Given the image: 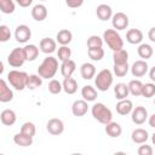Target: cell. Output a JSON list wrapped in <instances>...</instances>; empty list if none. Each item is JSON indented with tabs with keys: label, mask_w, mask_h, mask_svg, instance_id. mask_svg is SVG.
Masks as SVG:
<instances>
[{
	"label": "cell",
	"mask_w": 155,
	"mask_h": 155,
	"mask_svg": "<svg viewBox=\"0 0 155 155\" xmlns=\"http://www.w3.org/2000/svg\"><path fill=\"white\" fill-rule=\"evenodd\" d=\"M58 70V59L48 56L46 57L38 68V75L42 79H52Z\"/></svg>",
	"instance_id": "6da1fadb"
},
{
	"label": "cell",
	"mask_w": 155,
	"mask_h": 155,
	"mask_svg": "<svg viewBox=\"0 0 155 155\" xmlns=\"http://www.w3.org/2000/svg\"><path fill=\"white\" fill-rule=\"evenodd\" d=\"M28 74L25 71H21V70H10L7 73V81L8 84L17 91H22L24 88H27V81H28Z\"/></svg>",
	"instance_id": "7a4b0ae2"
},
{
	"label": "cell",
	"mask_w": 155,
	"mask_h": 155,
	"mask_svg": "<svg viewBox=\"0 0 155 155\" xmlns=\"http://www.w3.org/2000/svg\"><path fill=\"white\" fill-rule=\"evenodd\" d=\"M103 40L109 46V48L113 50V52L124 48V40L119 31L115 29H107L103 33Z\"/></svg>",
	"instance_id": "3957f363"
},
{
	"label": "cell",
	"mask_w": 155,
	"mask_h": 155,
	"mask_svg": "<svg viewBox=\"0 0 155 155\" xmlns=\"http://www.w3.org/2000/svg\"><path fill=\"white\" fill-rule=\"evenodd\" d=\"M91 113H92V116L97 121H99L101 124H103V125H108L109 122H111L113 113L103 103H96V104H93L92 108H91Z\"/></svg>",
	"instance_id": "277c9868"
},
{
	"label": "cell",
	"mask_w": 155,
	"mask_h": 155,
	"mask_svg": "<svg viewBox=\"0 0 155 155\" xmlns=\"http://www.w3.org/2000/svg\"><path fill=\"white\" fill-rule=\"evenodd\" d=\"M94 85L97 90L104 92L108 91L109 87L113 85V74L109 69H102L97 75L94 76Z\"/></svg>",
	"instance_id": "5b68a950"
},
{
	"label": "cell",
	"mask_w": 155,
	"mask_h": 155,
	"mask_svg": "<svg viewBox=\"0 0 155 155\" xmlns=\"http://www.w3.org/2000/svg\"><path fill=\"white\" fill-rule=\"evenodd\" d=\"M25 62V57H24V52L22 47H16L13 48L10 54L7 56V63L13 67V68H19L24 64Z\"/></svg>",
	"instance_id": "8992f818"
},
{
	"label": "cell",
	"mask_w": 155,
	"mask_h": 155,
	"mask_svg": "<svg viewBox=\"0 0 155 155\" xmlns=\"http://www.w3.org/2000/svg\"><path fill=\"white\" fill-rule=\"evenodd\" d=\"M111 24H113V29H115V30L126 29L128 27V17H127V15L124 13V12H116L115 15H113Z\"/></svg>",
	"instance_id": "52a82bcc"
},
{
	"label": "cell",
	"mask_w": 155,
	"mask_h": 155,
	"mask_svg": "<svg viewBox=\"0 0 155 155\" xmlns=\"http://www.w3.org/2000/svg\"><path fill=\"white\" fill-rule=\"evenodd\" d=\"M131 119H132V122L136 124V125H142L147 121L148 119V110L142 107V105H138L136 107L132 113H131Z\"/></svg>",
	"instance_id": "ba28073f"
},
{
	"label": "cell",
	"mask_w": 155,
	"mask_h": 155,
	"mask_svg": "<svg viewBox=\"0 0 155 155\" xmlns=\"http://www.w3.org/2000/svg\"><path fill=\"white\" fill-rule=\"evenodd\" d=\"M46 130L48 133L53 134V136H58L61 133H63L64 131V124L61 119H57V117H53V119H50L46 124Z\"/></svg>",
	"instance_id": "9c48e42d"
},
{
	"label": "cell",
	"mask_w": 155,
	"mask_h": 155,
	"mask_svg": "<svg viewBox=\"0 0 155 155\" xmlns=\"http://www.w3.org/2000/svg\"><path fill=\"white\" fill-rule=\"evenodd\" d=\"M15 38L21 44L27 42L31 38V30H30V28L28 25H25V24L17 25V28L15 30Z\"/></svg>",
	"instance_id": "30bf717a"
},
{
	"label": "cell",
	"mask_w": 155,
	"mask_h": 155,
	"mask_svg": "<svg viewBox=\"0 0 155 155\" xmlns=\"http://www.w3.org/2000/svg\"><path fill=\"white\" fill-rule=\"evenodd\" d=\"M148 69H149V67H148L147 61L138 59V61H136V62L132 64V67H131V73H132V75H133L134 78H142V76H144V75L148 73Z\"/></svg>",
	"instance_id": "8fae6325"
},
{
	"label": "cell",
	"mask_w": 155,
	"mask_h": 155,
	"mask_svg": "<svg viewBox=\"0 0 155 155\" xmlns=\"http://www.w3.org/2000/svg\"><path fill=\"white\" fill-rule=\"evenodd\" d=\"M13 99V92L12 90L8 87L7 82L1 79L0 80V102L1 103H7L11 102Z\"/></svg>",
	"instance_id": "7c38bea8"
},
{
	"label": "cell",
	"mask_w": 155,
	"mask_h": 155,
	"mask_svg": "<svg viewBox=\"0 0 155 155\" xmlns=\"http://www.w3.org/2000/svg\"><path fill=\"white\" fill-rule=\"evenodd\" d=\"M39 48L41 52L48 54V53H53L57 48V41H54L53 39L51 38H44L40 40V44H39Z\"/></svg>",
	"instance_id": "4fadbf2b"
},
{
	"label": "cell",
	"mask_w": 155,
	"mask_h": 155,
	"mask_svg": "<svg viewBox=\"0 0 155 155\" xmlns=\"http://www.w3.org/2000/svg\"><path fill=\"white\" fill-rule=\"evenodd\" d=\"M88 110L87 102L84 99H76L71 105V113L74 116H84Z\"/></svg>",
	"instance_id": "5bb4252c"
},
{
	"label": "cell",
	"mask_w": 155,
	"mask_h": 155,
	"mask_svg": "<svg viewBox=\"0 0 155 155\" xmlns=\"http://www.w3.org/2000/svg\"><path fill=\"white\" fill-rule=\"evenodd\" d=\"M149 138V133L144 128H136L131 133V139L136 144H144Z\"/></svg>",
	"instance_id": "9a60e30c"
},
{
	"label": "cell",
	"mask_w": 155,
	"mask_h": 155,
	"mask_svg": "<svg viewBox=\"0 0 155 155\" xmlns=\"http://www.w3.org/2000/svg\"><path fill=\"white\" fill-rule=\"evenodd\" d=\"M31 17L38 21V22H42L44 19H46L47 17V8L45 5L42 4H36L34 5V7L31 8Z\"/></svg>",
	"instance_id": "2e32d148"
},
{
	"label": "cell",
	"mask_w": 155,
	"mask_h": 155,
	"mask_svg": "<svg viewBox=\"0 0 155 155\" xmlns=\"http://www.w3.org/2000/svg\"><path fill=\"white\" fill-rule=\"evenodd\" d=\"M96 15L101 21H108L110 18H113V10L109 5L107 4H101L97 6L96 10Z\"/></svg>",
	"instance_id": "e0dca14e"
},
{
	"label": "cell",
	"mask_w": 155,
	"mask_h": 155,
	"mask_svg": "<svg viewBox=\"0 0 155 155\" xmlns=\"http://www.w3.org/2000/svg\"><path fill=\"white\" fill-rule=\"evenodd\" d=\"M126 40H127V42H130L132 45L140 44L142 40H143V33H142V30L136 29V28L127 30V33H126Z\"/></svg>",
	"instance_id": "ac0fdd59"
},
{
	"label": "cell",
	"mask_w": 155,
	"mask_h": 155,
	"mask_svg": "<svg viewBox=\"0 0 155 155\" xmlns=\"http://www.w3.org/2000/svg\"><path fill=\"white\" fill-rule=\"evenodd\" d=\"M0 120L5 126H12L16 122L17 116L12 109H4L0 114Z\"/></svg>",
	"instance_id": "d6986e66"
},
{
	"label": "cell",
	"mask_w": 155,
	"mask_h": 155,
	"mask_svg": "<svg viewBox=\"0 0 155 155\" xmlns=\"http://www.w3.org/2000/svg\"><path fill=\"white\" fill-rule=\"evenodd\" d=\"M71 39H73V34H71V31L68 30V29H62V30H59V31L57 33V35H56V41H57L61 46H68V45L70 44Z\"/></svg>",
	"instance_id": "ffe728a7"
},
{
	"label": "cell",
	"mask_w": 155,
	"mask_h": 155,
	"mask_svg": "<svg viewBox=\"0 0 155 155\" xmlns=\"http://www.w3.org/2000/svg\"><path fill=\"white\" fill-rule=\"evenodd\" d=\"M75 69H76V64L73 59H68L65 62H62V64H61V73L64 76V79L65 78H71Z\"/></svg>",
	"instance_id": "44dd1931"
},
{
	"label": "cell",
	"mask_w": 155,
	"mask_h": 155,
	"mask_svg": "<svg viewBox=\"0 0 155 155\" xmlns=\"http://www.w3.org/2000/svg\"><path fill=\"white\" fill-rule=\"evenodd\" d=\"M80 74L82 76V79L85 80H91L92 78L96 76V67L92 63H84L80 67Z\"/></svg>",
	"instance_id": "7402d4cb"
},
{
	"label": "cell",
	"mask_w": 155,
	"mask_h": 155,
	"mask_svg": "<svg viewBox=\"0 0 155 155\" xmlns=\"http://www.w3.org/2000/svg\"><path fill=\"white\" fill-rule=\"evenodd\" d=\"M81 96H82L84 101H86V102H93V101L97 99L98 93H97V90L94 87H92L91 85H85L81 88Z\"/></svg>",
	"instance_id": "603a6c76"
},
{
	"label": "cell",
	"mask_w": 155,
	"mask_h": 155,
	"mask_svg": "<svg viewBox=\"0 0 155 155\" xmlns=\"http://www.w3.org/2000/svg\"><path fill=\"white\" fill-rule=\"evenodd\" d=\"M132 110H133V104L127 98L122 99V101H119L116 103V111L120 115H127V114L132 113Z\"/></svg>",
	"instance_id": "cb8c5ba5"
},
{
	"label": "cell",
	"mask_w": 155,
	"mask_h": 155,
	"mask_svg": "<svg viewBox=\"0 0 155 155\" xmlns=\"http://www.w3.org/2000/svg\"><path fill=\"white\" fill-rule=\"evenodd\" d=\"M105 133L110 137V138H117L121 136L122 133V127L120 126V124L117 122H109L108 125H105Z\"/></svg>",
	"instance_id": "d4e9b609"
},
{
	"label": "cell",
	"mask_w": 155,
	"mask_h": 155,
	"mask_svg": "<svg viewBox=\"0 0 155 155\" xmlns=\"http://www.w3.org/2000/svg\"><path fill=\"white\" fill-rule=\"evenodd\" d=\"M23 52H24V57H25V61L28 62H33L38 58L39 56V47H36L35 45L33 44H29V45H25L23 47Z\"/></svg>",
	"instance_id": "484cf974"
},
{
	"label": "cell",
	"mask_w": 155,
	"mask_h": 155,
	"mask_svg": "<svg viewBox=\"0 0 155 155\" xmlns=\"http://www.w3.org/2000/svg\"><path fill=\"white\" fill-rule=\"evenodd\" d=\"M114 93H115V97L119 99V101H122V99H126L130 94V90H128V85L124 84V82H119L115 85L114 87Z\"/></svg>",
	"instance_id": "4316f807"
},
{
	"label": "cell",
	"mask_w": 155,
	"mask_h": 155,
	"mask_svg": "<svg viewBox=\"0 0 155 155\" xmlns=\"http://www.w3.org/2000/svg\"><path fill=\"white\" fill-rule=\"evenodd\" d=\"M13 142L19 147H30L33 144V137L19 132L13 136Z\"/></svg>",
	"instance_id": "83f0119b"
},
{
	"label": "cell",
	"mask_w": 155,
	"mask_h": 155,
	"mask_svg": "<svg viewBox=\"0 0 155 155\" xmlns=\"http://www.w3.org/2000/svg\"><path fill=\"white\" fill-rule=\"evenodd\" d=\"M62 85H63V91L68 94H74L78 91V82L73 78H65Z\"/></svg>",
	"instance_id": "f1b7e54d"
},
{
	"label": "cell",
	"mask_w": 155,
	"mask_h": 155,
	"mask_svg": "<svg viewBox=\"0 0 155 155\" xmlns=\"http://www.w3.org/2000/svg\"><path fill=\"white\" fill-rule=\"evenodd\" d=\"M137 53L143 61H147L153 56L154 50L149 44H140L138 46V48H137Z\"/></svg>",
	"instance_id": "f546056e"
},
{
	"label": "cell",
	"mask_w": 155,
	"mask_h": 155,
	"mask_svg": "<svg viewBox=\"0 0 155 155\" xmlns=\"http://www.w3.org/2000/svg\"><path fill=\"white\" fill-rule=\"evenodd\" d=\"M113 61H114V64H125V63H128V52L125 48L119 50V51H115L113 53Z\"/></svg>",
	"instance_id": "4dcf8cb0"
},
{
	"label": "cell",
	"mask_w": 155,
	"mask_h": 155,
	"mask_svg": "<svg viewBox=\"0 0 155 155\" xmlns=\"http://www.w3.org/2000/svg\"><path fill=\"white\" fill-rule=\"evenodd\" d=\"M143 85L140 80H131L128 82V90H130V93L132 96H142V90H143Z\"/></svg>",
	"instance_id": "1f68e13d"
},
{
	"label": "cell",
	"mask_w": 155,
	"mask_h": 155,
	"mask_svg": "<svg viewBox=\"0 0 155 155\" xmlns=\"http://www.w3.org/2000/svg\"><path fill=\"white\" fill-rule=\"evenodd\" d=\"M42 85V78L40 75L36 74H31L28 76V81H27V88L29 90H35L38 87H40Z\"/></svg>",
	"instance_id": "d6a6232c"
},
{
	"label": "cell",
	"mask_w": 155,
	"mask_h": 155,
	"mask_svg": "<svg viewBox=\"0 0 155 155\" xmlns=\"http://www.w3.org/2000/svg\"><path fill=\"white\" fill-rule=\"evenodd\" d=\"M103 46V38L98 35H91L87 39V48H102Z\"/></svg>",
	"instance_id": "836d02e7"
},
{
	"label": "cell",
	"mask_w": 155,
	"mask_h": 155,
	"mask_svg": "<svg viewBox=\"0 0 155 155\" xmlns=\"http://www.w3.org/2000/svg\"><path fill=\"white\" fill-rule=\"evenodd\" d=\"M70 56H71V50L68 46H61V47H58V51H57V58H58V61L65 62V61L70 59Z\"/></svg>",
	"instance_id": "e575fe53"
},
{
	"label": "cell",
	"mask_w": 155,
	"mask_h": 155,
	"mask_svg": "<svg viewBox=\"0 0 155 155\" xmlns=\"http://www.w3.org/2000/svg\"><path fill=\"white\" fill-rule=\"evenodd\" d=\"M15 2L12 0H0V10L2 13L10 15L15 11Z\"/></svg>",
	"instance_id": "d590c367"
},
{
	"label": "cell",
	"mask_w": 155,
	"mask_h": 155,
	"mask_svg": "<svg viewBox=\"0 0 155 155\" xmlns=\"http://www.w3.org/2000/svg\"><path fill=\"white\" fill-rule=\"evenodd\" d=\"M128 63H125V64H114L113 67V70H114V74L117 76V78H122L125 76L127 73H128Z\"/></svg>",
	"instance_id": "8d00e7d4"
},
{
	"label": "cell",
	"mask_w": 155,
	"mask_h": 155,
	"mask_svg": "<svg viewBox=\"0 0 155 155\" xmlns=\"http://www.w3.org/2000/svg\"><path fill=\"white\" fill-rule=\"evenodd\" d=\"M48 91H50V93H52V94H58V93H61L62 92V90H63V85L58 81V80H56V79H52L50 82H48Z\"/></svg>",
	"instance_id": "74e56055"
},
{
	"label": "cell",
	"mask_w": 155,
	"mask_h": 155,
	"mask_svg": "<svg viewBox=\"0 0 155 155\" xmlns=\"http://www.w3.org/2000/svg\"><path fill=\"white\" fill-rule=\"evenodd\" d=\"M21 132L27 134V136H30V137H34L35 136V132H36V128H35V125L33 122H24L21 127Z\"/></svg>",
	"instance_id": "f35d334b"
},
{
	"label": "cell",
	"mask_w": 155,
	"mask_h": 155,
	"mask_svg": "<svg viewBox=\"0 0 155 155\" xmlns=\"http://www.w3.org/2000/svg\"><path fill=\"white\" fill-rule=\"evenodd\" d=\"M87 53L92 61H101L104 57V50L103 48H88Z\"/></svg>",
	"instance_id": "ab89813d"
},
{
	"label": "cell",
	"mask_w": 155,
	"mask_h": 155,
	"mask_svg": "<svg viewBox=\"0 0 155 155\" xmlns=\"http://www.w3.org/2000/svg\"><path fill=\"white\" fill-rule=\"evenodd\" d=\"M142 96L145 98H150V97L155 96V84H153V82L144 84L143 90H142Z\"/></svg>",
	"instance_id": "60d3db41"
},
{
	"label": "cell",
	"mask_w": 155,
	"mask_h": 155,
	"mask_svg": "<svg viewBox=\"0 0 155 155\" xmlns=\"http://www.w3.org/2000/svg\"><path fill=\"white\" fill-rule=\"evenodd\" d=\"M11 38V30L7 25H0V41L1 42H6L7 40H10Z\"/></svg>",
	"instance_id": "b9f144b4"
},
{
	"label": "cell",
	"mask_w": 155,
	"mask_h": 155,
	"mask_svg": "<svg viewBox=\"0 0 155 155\" xmlns=\"http://www.w3.org/2000/svg\"><path fill=\"white\" fill-rule=\"evenodd\" d=\"M137 153H138V155H153V148H151V145H148L144 143L138 148Z\"/></svg>",
	"instance_id": "7bdbcfd3"
},
{
	"label": "cell",
	"mask_w": 155,
	"mask_h": 155,
	"mask_svg": "<svg viewBox=\"0 0 155 155\" xmlns=\"http://www.w3.org/2000/svg\"><path fill=\"white\" fill-rule=\"evenodd\" d=\"M65 4H67L68 7L76 8V7H80V6L84 4V1H82V0H67Z\"/></svg>",
	"instance_id": "ee69618b"
},
{
	"label": "cell",
	"mask_w": 155,
	"mask_h": 155,
	"mask_svg": "<svg viewBox=\"0 0 155 155\" xmlns=\"http://www.w3.org/2000/svg\"><path fill=\"white\" fill-rule=\"evenodd\" d=\"M31 2H33L31 0H17V4L22 7H28L31 5Z\"/></svg>",
	"instance_id": "f6af8a7d"
},
{
	"label": "cell",
	"mask_w": 155,
	"mask_h": 155,
	"mask_svg": "<svg viewBox=\"0 0 155 155\" xmlns=\"http://www.w3.org/2000/svg\"><path fill=\"white\" fill-rule=\"evenodd\" d=\"M148 38H149L150 41L155 42V27H153V28L149 29V31H148Z\"/></svg>",
	"instance_id": "bcb514c9"
},
{
	"label": "cell",
	"mask_w": 155,
	"mask_h": 155,
	"mask_svg": "<svg viewBox=\"0 0 155 155\" xmlns=\"http://www.w3.org/2000/svg\"><path fill=\"white\" fill-rule=\"evenodd\" d=\"M148 122H149V126H150V127H154V128H155V113H154L151 116H149Z\"/></svg>",
	"instance_id": "7dc6e473"
},
{
	"label": "cell",
	"mask_w": 155,
	"mask_h": 155,
	"mask_svg": "<svg viewBox=\"0 0 155 155\" xmlns=\"http://www.w3.org/2000/svg\"><path fill=\"white\" fill-rule=\"evenodd\" d=\"M149 78H150V80H151V81H154V82H155V65L149 70Z\"/></svg>",
	"instance_id": "c3c4849f"
},
{
	"label": "cell",
	"mask_w": 155,
	"mask_h": 155,
	"mask_svg": "<svg viewBox=\"0 0 155 155\" xmlns=\"http://www.w3.org/2000/svg\"><path fill=\"white\" fill-rule=\"evenodd\" d=\"M113 155H127L125 151H116V153H114Z\"/></svg>",
	"instance_id": "681fc988"
},
{
	"label": "cell",
	"mask_w": 155,
	"mask_h": 155,
	"mask_svg": "<svg viewBox=\"0 0 155 155\" xmlns=\"http://www.w3.org/2000/svg\"><path fill=\"white\" fill-rule=\"evenodd\" d=\"M151 142H153V144L155 145V132H154L153 136H151Z\"/></svg>",
	"instance_id": "f907efd6"
},
{
	"label": "cell",
	"mask_w": 155,
	"mask_h": 155,
	"mask_svg": "<svg viewBox=\"0 0 155 155\" xmlns=\"http://www.w3.org/2000/svg\"><path fill=\"white\" fill-rule=\"evenodd\" d=\"M70 155H82V154H80V153H73V154H70Z\"/></svg>",
	"instance_id": "816d5d0a"
},
{
	"label": "cell",
	"mask_w": 155,
	"mask_h": 155,
	"mask_svg": "<svg viewBox=\"0 0 155 155\" xmlns=\"http://www.w3.org/2000/svg\"><path fill=\"white\" fill-rule=\"evenodd\" d=\"M154 104H155V99H154Z\"/></svg>",
	"instance_id": "f5cc1de1"
},
{
	"label": "cell",
	"mask_w": 155,
	"mask_h": 155,
	"mask_svg": "<svg viewBox=\"0 0 155 155\" xmlns=\"http://www.w3.org/2000/svg\"><path fill=\"white\" fill-rule=\"evenodd\" d=\"M0 155H5V154H0Z\"/></svg>",
	"instance_id": "db71d44e"
}]
</instances>
